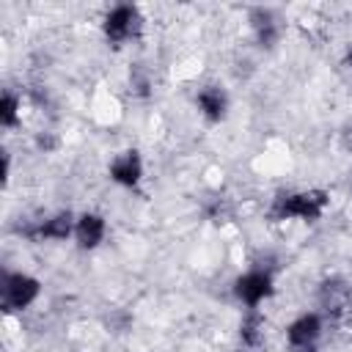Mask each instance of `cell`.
<instances>
[{
  "instance_id": "cell-1",
  "label": "cell",
  "mask_w": 352,
  "mask_h": 352,
  "mask_svg": "<svg viewBox=\"0 0 352 352\" xmlns=\"http://www.w3.org/2000/svg\"><path fill=\"white\" fill-rule=\"evenodd\" d=\"M327 206V195L322 190H308V192H280L272 204V217L286 220V217H300V220H319Z\"/></svg>"
},
{
  "instance_id": "cell-2",
  "label": "cell",
  "mask_w": 352,
  "mask_h": 352,
  "mask_svg": "<svg viewBox=\"0 0 352 352\" xmlns=\"http://www.w3.org/2000/svg\"><path fill=\"white\" fill-rule=\"evenodd\" d=\"M319 308L322 314H327L330 319H352V286L341 278H330L319 286L316 292Z\"/></svg>"
},
{
  "instance_id": "cell-3",
  "label": "cell",
  "mask_w": 352,
  "mask_h": 352,
  "mask_svg": "<svg viewBox=\"0 0 352 352\" xmlns=\"http://www.w3.org/2000/svg\"><path fill=\"white\" fill-rule=\"evenodd\" d=\"M38 297V280L22 272H6L3 275V289H0V302L6 311H22Z\"/></svg>"
},
{
  "instance_id": "cell-4",
  "label": "cell",
  "mask_w": 352,
  "mask_h": 352,
  "mask_svg": "<svg viewBox=\"0 0 352 352\" xmlns=\"http://www.w3.org/2000/svg\"><path fill=\"white\" fill-rule=\"evenodd\" d=\"M104 38L110 44H121L132 36H138L140 30V14L135 6H116L107 16H104Z\"/></svg>"
},
{
  "instance_id": "cell-5",
  "label": "cell",
  "mask_w": 352,
  "mask_h": 352,
  "mask_svg": "<svg viewBox=\"0 0 352 352\" xmlns=\"http://www.w3.org/2000/svg\"><path fill=\"white\" fill-rule=\"evenodd\" d=\"M322 333L319 314H302L286 327L289 352H316V338Z\"/></svg>"
},
{
  "instance_id": "cell-6",
  "label": "cell",
  "mask_w": 352,
  "mask_h": 352,
  "mask_svg": "<svg viewBox=\"0 0 352 352\" xmlns=\"http://www.w3.org/2000/svg\"><path fill=\"white\" fill-rule=\"evenodd\" d=\"M270 292H272V272L270 270H250L234 283V294L250 308H256L264 297H270Z\"/></svg>"
},
{
  "instance_id": "cell-7",
  "label": "cell",
  "mask_w": 352,
  "mask_h": 352,
  "mask_svg": "<svg viewBox=\"0 0 352 352\" xmlns=\"http://www.w3.org/2000/svg\"><path fill=\"white\" fill-rule=\"evenodd\" d=\"M140 176H143V162H140V154L135 148L124 151L110 165V179L118 182V184H124V187H135L140 182Z\"/></svg>"
},
{
  "instance_id": "cell-8",
  "label": "cell",
  "mask_w": 352,
  "mask_h": 352,
  "mask_svg": "<svg viewBox=\"0 0 352 352\" xmlns=\"http://www.w3.org/2000/svg\"><path fill=\"white\" fill-rule=\"evenodd\" d=\"M195 102H198V110H201L209 121H220V118L226 116V110H228V96H226V91L217 88V85L201 88Z\"/></svg>"
},
{
  "instance_id": "cell-9",
  "label": "cell",
  "mask_w": 352,
  "mask_h": 352,
  "mask_svg": "<svg viewBox=\"0 0 352 352\" xmlns=\"http://www.w3.org/2000/svg\"><path fill=\"white\" fill-rule=\"evenodd\" d=\"M74 220H72V214L69 212H58L55 217H50V220H44L38 228H28L25 234L28 236H36V239H66L72 231H74Z\"/></svg>"
},
{
  "instance_id": "cell-10",
  "label": "cell",
  "mask_w": 352,
  "mask_h": 352,
  "mask_svg": "<svg viewBox=\"0 0 352 352\" xmlns=\"http://www.w3.org/2000/svg\"><path fill=\"white\" fill-rule=\"evenodd\" d=\"M74 236H77V245H80L82 250L96 248V245L102 242V236H104V220H102L99 214H94V212L82 214V217L77 220V226H74Z\"/></svg>"
},
{
  "instance_id": "cell-11",
  "label": "cell",
  "mask_w": 352,
  "mask_h": 352,
  "mask_svg": "<svg viewBox=\"0 0 352 352\" xmlns=\"http://www.w3.org/2000/svg\"><path fill=\"white\" fill-rule=\"evenodd\" d=\"M250 22H253V30H256V38L261 47H275L278 41V22L272 16L270 8H253L250 11Z\"/></svg>"
},
{
  "instance_id": "cell-12",
  "label": "cell",
  "mask_w": 352,
  "mask_h": 352,
  "mask_svg": "<svg viewBox=\"0 0 352 352\" xmlns=\"http://www.w3.org/2000/svg\"><path fill=\"white\" fill-rule=\"evenodd\" d=\"M261 330H264V316L250 311L245 319H242V327H239V338L248 349H256L261 344Z\"/></svg>"
},
{
  "instance_id": "cell-13",
  "label": "cell",
  "mask_w": 352,
  "mask_h": 352,
  "mask_svg": "<svg viewBox=\"0 0 352 352\" xmlns=\"http://www.w3.org/2000/svg\"><path fill=\"white\" fill-rule=\"evenodd\" d=\"M16 110H19V99L14 94H3V102H0V121L6 126H14L16 124Z\"/></svg>"
},
{
  "instance_id": "cell-14",
  "label": "cell",
  "mask_w": 352,
  "mask_h": 352,
  "mask_svg": "<svg viewBox=\"0 0 352 352\" xmlns=\"http://www.w3.org/2000/svg\"><path fill=\"white\" fill-rule=\"evenodd\" d=\"M344 63H346V66H349V69H352V47H349V50H346V58H344Z\"/></svg>"
}]
</instances>
